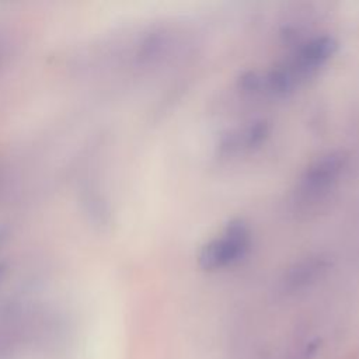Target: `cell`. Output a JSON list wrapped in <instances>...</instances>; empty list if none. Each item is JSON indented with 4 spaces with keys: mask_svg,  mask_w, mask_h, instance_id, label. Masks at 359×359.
<instances>
[{
    "mask_svg": "<svg viewBox=\"0 0 359 359\" xmlns=\"http://www.w3.org/2000/svg\"><path fill=\"white\" fill-rule=\"evenodd\" d=\"M251 245V233L241 220L230 222L224 230L203 244L198 254V264L205 271H217L241 261Z\"/></svg>",
    "mask_w": 359,
    "mask_h": 359,
    "instance_id": "obj_1",
    "label": "cell"
},
{
    "mask_svg": "<svg viewBox=\"0 0 359 359\" xmlns=\"http://www.w3.org/2000/svg\"><path fill=\"white\" fill-rule=\"evenodd\" d=\"M342 153H328L311 163L300 178L299 191L304 196L318 198L327 194L341 177L345 168Z\"/></svg>",
    "mask_w": 359,
    "mask_h": 359,
    "instance_id": "obj_2",
    "label": "cell"
},
{
    "mask_svg": "<svg viewBox=\"0 0 359 359\" xmlns=\"http://www.w3.org/2000/svg\"><path fill=\"white\" fill-rule=\"evenodd\" d=\"M269 133V128L265 122H254L244 126L240 130L226 135L222 140V149L227 153L252 149L261 144Z\"/></svg>",
    "mask_w": 359,
    "mask_h": 359,
    "instance_id": "obj_3",
    "label": "cell"
},
{
    "mask_svg": "<svg viewBox=\"0 0 359 359\" xmlns=\"http://www.w3.org/2000/svg\"><path fill=\"white\" fill-rule=\"evenodd\" d=\"M327 264L323 258H309L297 264L287 272V276L283 282L285 290L296 292L303 287H307L310 283L316 282L321 272H324Z\"/></svg>",
    "mask_w": 359,
    "mask_h": 359,
    "instance_id": "obj_4",
    "label": "cell"
}]
</instances>
